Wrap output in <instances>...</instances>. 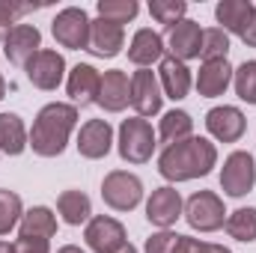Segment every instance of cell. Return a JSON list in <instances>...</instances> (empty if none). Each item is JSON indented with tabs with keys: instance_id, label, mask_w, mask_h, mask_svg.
<instances>
[{
	"instance_id": "cell-1",
	"label": "cell",
	"mask_w": 256,
	"mask_h": 253,
	"mask_svg": "<svg viewBox=\"0 0 256 253\" xmlns=\"http://www.w3.org/2000/svg\"><path fill=\"white\" fill-rule=\"evenodd\" d=\"M214 164H218V149L206 137L179 140L173 146H164V152L158 155V173L176 185L208 176L214 170Z\"/></svg>"
},
{
	"instance_id": "cell-2",
	"label": "cell",
	"mask_w": 256,
	"mask_h": 253,
	"mask_svg": "<svg viewBox=\"0 0 256 253\" xmlns=\"http://www.w3.org/2000/svg\"><path fill=\"white\" fill-rule=\"evenodd\" d=\"M78 126V108L66 102H51L45 104L30 128V149L39 158H57L68 146V137Z\"/></svg>"
},
{
	"instance_id": "cell-3",
	"label": "cell",
	"mask_w": 256,
	"mask_h": 253,
	"mask_svg": "<svg viewBox=\"0 0 256 253\" xmlns=\"http://www.w3.org/2000/svg\"><path fill=\"white\" fill-rule=\"evenodd\" d=\"M155 131L149 126V120L143 116H131V120H122L120 126V137H116V149H120V158L128 161V164H146L155 152Z\"/></svg>"
},
{
	"instance_id": "cell-4",
	"label": "cell",
	"mask_w": 256,
	"mask_h": 253,
	"mask_svg": "<svg viewBox=\"0 0 256 253\" xmlns=\"http://www.w3.org/2000/svg\"><path fill=\"white\" fill-rule=\"evenodd\" d=\"M188 226L196 232H218L224 224H226V208H224V200L214 194V190H196L188 196L185 208H182Z\"/></svg>"
},
{
	"instance_id": "cell-5",
	"label": "cell",
	"mask_w": 256,
	"mask_h": 253,
	"mask_svg": "<svg viewBox=\"0 0 256 253\" xmlns=\"http://www.w3.org/2000/svg\"><path fill=\"white\" fill-rule=\"evenodd\" d=\"M102 200L114 212H131V208H137L140 200H143V182H140V176H134L128 170H110L102 179Z\"/></svg>"
},
{
	"instance_id": "cell-6",
	"label": "cell",
	"mask_w": 256,
	"mask_h": 253,
	"mask_svg": "<svg viewBox=\"0 0 256 253\" xmlns=\"http://www.w3.org/2000/svg\"><path fill=\"white\" fill-rule=\"evenodd\" d=\"M51 33H54L57 45H63L68 51H86V45H90V15L80 6H66L51 21Z\"/></svg>"
},
{
	"instance_id": "cell-7",
	"label": "cell",
	"mask_w": 256,
	"mask_h": 253,
	"mask_svg": "<svg viewBox=\"0 0 256 253\" xmlns=\"http://www.w3.org/2000/svg\"><path fill=\"white\" fill-rule=\"evenodd\" d=\"M256 185V164L254 155L244 149H236L232 155H226L224 170H220V188L226 196H244Z\"/></svg>"
},
{
	"instance_id": "cell-8",
	"label": "cell",
	"mask_w": 256,
	"mask_h": 253,
	"mask_svg": "<svg viewBox=\"0 0 256 253\" xmlns=\"http://www.w3.org/2000/svg\"><path fill=\"white\" fill-rule=\"evenodd\" d=\"M161 104H164V92H161L158 74L149 68H137L131 74V108L137 110V116L146 120L161 114Z\"/></svg>"
},
{
	"instance_id": "cell-9",
	"label": "cell",
	"mask_w": 256,
	"mask_h": 253,
	"mask_svg": "<svg viewBox=\"0 0 256 253\" xmlns=\"http://www.w3.org/2000/svg\"><path fill=\"white\" fill-rule=\"evenodd\" d=\"M24 72H27V80L36 86V90H45V92H51V90H57L60 84H63L66 78V60L60 51H51V48H42L30 63L24 66Z\"/></svg>"
},
{
	"instance_id": "cell-10",
	"label": "cell",
	"mask_w": 256,
	"mask_h": 253,
	"mask_svg": "<svg viewBox=\"0 0 256 253\" xmlns=\"http://www.w3.org/2000/svg\"><path fill=\"white\" fill-rule=\"evenodd\" d=\"M182 208H185L182 194L173 185H161V188L152 190L149 200H146V220L152 226H158V230H170L182 218Z\"/></svg>"
},
{
	"instance_id": "cell-11",
	"label": "cell",
	"mask_w": 256,
	"mask_h": 253,
	"mask_svg": "<svg viewBox=\"0 0 256 253\" xmlns=\"http://www.w3.org/2000/svg\"><path fill=\"white\" fill-rule=\"evenodd\" d=\"M39 51H42V33L36 24H15L9 36L3 39V54L12 66L24 68Z\"/></svg>"
},
{
	"instance_id": "cell-12",
	"label": "cell",
	"mask_w": 256,
	"mask_h": 253,
	"mask_svg": "<svg viewBox=\"0 0 256 253\" xmlns=\"http://www.w3.org/2000/svg\"><path fill=\"white\" fill-rule=\"evenodd\" d=\"M84 238H86L90 250L114 253L126 244V226L110 214H96V218H90V224L84 230Z\"/></svg>"
},
{
	"instance_id": "cell-13",
	"label": "cell",
	"mask_w": 256,
	"mask_h": 253,
	"mask_svg": "<svg viewBox=\"0 0 256 253\" xmlns=\"http://www.w3.org/2000/svg\"><path fill=\"white\" fill-rule=\"evenodd\" d=\"M114 149V128L108 120H90L78 131V152L86 161H102Z\"/></svg>"
},
{
	"instance_id": "cell-14",
	"label": "cell",
	"mask_w": 256,
	"mask_h": 253,
	"mask_svg": "<svg viewBox=\"0 0 256 253\" xmlns=\"http://www.w3.org/2000/svg\"><path fill=\"white\" fill-rule=\"evenodd\" d=\"M164 45H167L170 57H176L182 63L196 60L200 57V45H202V27L196 21H191V18H185V21H179V24H173L167 30Z\"/></svg>"
},
{
	"instance_id": "cell-15",
	"label": "cell",
	"mask_w": 256,
	"mask_h": 253,
	"mask_svg": "<svg viewBox=\"0 0 256 253\" xmlns=\"http://www.w3.org/2000/svg\"><path fill=\"white\" fill-rule=\"evenodd\" d=\"M98 108H104L108 114H122L131 104V78L122 68H108L102 74V86H98Z\"/></svg>"
},
{
	"instance_id": "cell-16",
	"label": "cell",
	"mask_w": 256,
	"mask_h": 253,
	"mask_svg": "<svg viewBox=\"0 0 256 253\" xmlns=\"http://www.w3.org/2000/svg\"><path fill=\"white\" fill-rule=\"evenodd\" d=\"M206 128L220 143H238L242 134H244V128H248V120H244V114L238 108L220 104V108H212L206 114Z\"/></svg>"
},
{
	"instance_id": "cell-17",
	"label": "cell",
	"mask_w": 256,
	"mask_h": 253,
	"mask_svg": "<svg viewBox=\"0 0 256 253\" xmlns=\"http://www.w3.org/2000/svg\"><path fill=\"white\" fill-rule=\"evenodd\" d=\"M158 84H161L164 98L182 102V98L191 92V84H194L188 63H182V60H176V57L164 54V60L158 63Z\"/></svg>"
},
{
	"instance_id": "cell-18",
	"label": "cell",
	"mask_w": 256,
	"mask_h": 253,
	"mask_svg": "<svg viewBox=\"0 0 256 253\" xmlns=\"http://www.w3.org/2000/svg\"><path fill=\"white\" fill-rule=\"evenodd\" d=\"M98 86H102V72L90 63H78L68 72V80H66V90H68V98L72 104L78 108H86L98 98Z\"/></svg>"
},
{
	"instance_id": "cell-19",
	"label": "cell",
	"mask_w": 256,
	"mask_h": 253,
	"mask_svg": "<svg viewBox=\"0 0 256 253\" xmlns=\"http://www.w3.org/2000/svg\"><path fill=\"white\" fill-rule=\"evenodd\" d=\"M126 45V27L114 24V21H104V18H96L90 21V45L86 51L96 54V57H116Z\"/></svg>"
},
{
	"instance_id": "cell-20",
	"label": "cell",
	"mask_w": 256,
	"mask_h": 253,
	"mask_svg": "<svg viewBox=\"0 0 256 253\" xmlns=\"http://www.w3.org/2000/svg\"><path fill=\"white\" fill-rule=\"evenodd\" d=\"M164 51H167L164 36L155 33V30H149V27H140L131 36V42H128V60L137 66V68H149L152 63H161L164 60Z\"/></svg>"
},
{
	"instance_id": "cell-21",
	"label": "cell",
	"mask_w": 256,
	"mask_h": 253,
	"mask_svg": "<svg viewBox=\"0 0 256 253\" xmlns=\"http://www.w3.org/2000/svg\"><path fill=\"white\" fill-rule=\"evenodd\" d=\"M232 66L230 60H208V63L200 66V72H196V92L202 96V98H218V96H224L226 90H230V84H232Z\"/></svg>"
},
{
	"instance_id": "cell-22",
	"label": "cell",
	"mask_w": 256,
	"mask_h": 253,
	"mask_svg": "<svg viewBox=\"0 0 256 253\" xmlns=\"http://www.w3.org/2000/svg\"><path fill=\"white\" fill-rule=\"evenodd\" d=\"M254 12H256L254 0H220L214 6V18H218L220 30L230 33V36H238V39H242L244 27L250 24Z\"/></svg>"
},
{
	"instance_id": "cell-23",
	"label": "cell",
	"mask_w": 256,
	"mask_h": 253,
	"mask_svg": "<svg viewBox=\"0 0 256 253\" xmlns=\"http://www.w3.org/2000/svg\"><path fill=\"white\" fill-rule=\"evenodd\" d=\"M18 236H24V238H54L57 236V214L48 206H33L30 212H24V218L18 224Z\"/></svg>"
},
{
	"instance_id": "cell-24",
	"label": "cell",
	"mask_w": 256,
	"mask_h": 253,
	"mask_svg": "<svg viewBox=\"0 0 256 253\" xmlns=\"http://www.w3.org/2000/svg\"><path fill=\"white\" fill-rule=\"evenodd\" d=\"M30 146V131L18 114H0V152L21 155Z\"/></svg>"
},
{
	"instance_id": "cell-25",
	"label": "cell",
	"mask_w": 256,
	"mask_h": 253,
	"mask_svg": "<svg viewBox=\"0 0 256 253\" xmlns=\"http://www.w3.org/2000/svg\"><path fill=\"white\" fill-rule=\"evenodd\" d=\"M57 212H60L63 224L80 226V224H90V218H92V202H90V196H86L84 190L68 188L57 196Z\"/></svg>"
},
{
	"instance_id": "cell-26",
	"label": "cell",
	"mask_w": 256,
	"mask_h": 253,
	"mask_svg": "<svg viewBox=\"0 0 256 253\" xmlns=\"http://www.w3.org/2000/svg\"><path fill=\"white\" fill-rule=\"evenodd\" d=\"M158 137H161V143L164 146H173V143H179V140H188L194 137V120L188 110H167L164 116H161V126H158Z\"/></svg>"
},
{
	"instance_id": "cell-27",
	"label": "cell",
	"mask_w": 256,
	"mask_h": 253,
	"mask_svg": "<svg viewBox=\"0 0 256 253\" xmlns=\"http://www.w3.org/2000/svg\"><path fill=\"white\" fill-rule=\"evenodd\" d=\"M224 226H226L230 238H236V242H244V244H254V242H256V208L244 206V208H236V212H230Z\"/></svg>"
},
{
	"instance_id": "cell-28",
	"label": "cell",
	"mask_w": 256,
	"mask_h": 253,
	"mask_svg": "<svg viewBox=\"0 0 256 253\" xmlns=\"http://www.w3.org/2000/svg\"><path fill=\"white\" fill-rule=\"evenodd\" d=\"M96 12H98V18L114 21V24L122 27V24H128V21L137 18L140 3H137V0H98V3H96Z\"/></svg>"
},
{
	"instance_id": "cell-29",
	"label": "cell",
	"mask_w": 256,
	"mask_h": 253,
	"mask_svg": "<svg viewBox=\"0 0 256 253\" xmlns=\"http://www.w3.org/2000/svg\"><path fill=\"white\" fill-rule=\"evenodd\" d=\"M24 218V202L15 190L0 188V236H9Z\"/></svg>"
},
{
	"instance_id": "cell-30",
	"label": "cell",
	"mask_w": 256,
	"mask_h": 253,
	"mask_svg": "<svg viewBox=\"0 0 256 253\" xmlns=\"http://www.w3.org/2000/svg\"><path fill=\"white\" fill-rule=\"evenodd\" d=\"M226 54H230V33H224L220 27L202 30V45H200L202 63H208V60H226Z\"/></svg>"
},
{
	"instance_id": "cell-31",
	"label": "cell",
	"mask_w": 256,
	"mask_h": 253,
	"mask_svg": "<svg viewBox=\"0 0 256 253\" xmlns=\"http://www.w3.org/2000/svg\"><path fill=\"white\" fill-rule=\"evenodd\" d=\"M149 15H152L158 24H164V27L170 30L173 24L185 21L188 3H185V0H152V3H149Z\"/></svg>"
},
{
	"instance_id": "cell-32",
	"label": "cell",
	"mask_w": 256,
	"mask_h": 253,
	"mask_svg": "<svg viewBox=\"0 0 256 253\" xmlns=\"http://www.w3.org/2000/svg\"><path fill=\"white\" fill-rule=\"evenodd\" d=\"M232 86L236 96L248 104H256V60H244L232 72Z\"/></svg>"
},
{
	"instance_id": "cell-33",
	"label": "cell",
	"mask_w": 256,
	"mask_h": 253,
	"mask_svg": "<svg viewBox=\"0 0 256 253\" xmlns=\"http://www.w3.org/2000/svg\"><path fill=\"white\" fill-rule=\"evenodd\" d=\"M173 253H232L224 244H212V242H200V238H191V236H179L173 238Z\"/></svg>"
},
{
	"instance_id": "cell-34",
	"label": "cell",
	"mask_w": 256,
	"mask_h": 253,
	"mask_svg": "<svg viewBox=\"0 0 256 253\" xmlns=\"http://www.w3.org/2000/svg\"><path fill=\"white\" fill-rule=\"evenodd\" d=\"M33 6H24V3H6V0H0V42L9 36V30L15 27V21L24 15V12H30Z\"/></svg>"
},
{
	"instance_id": "cell-35",
	"label": "cell",
	"mask_w": 256,
	"mask_h": 253,
	"mask_svg": "<svg viewBox=\"0 0 256 253\" xmlns=\"http://www.w3.org/2000/svg\"><path fill=\"white\" fill-rule=\"evenodd\" d=\"M173 238H176L173 230H158L146 238L143 253H173Z\"/></svg>"
},
{
	"instance_id": "cell-36",
	"label": "cell",
	"mask_w": 256,
	"mask_h": 253,
	"mask_svg": "<svg viewBox=\"0 0 256 253\" xmlns=\"http://www.w3.org/2000/svg\"><path fill=\"white\" fill-rule=\"evenodd\" d=\"M12 248H15V253H51V242L48 238H24V236H18V242Z\"/></svg>"
},
{
	"instance_id": "cell-37",
	"label": "cell",
	"mask_w": 256,
	"mask_h": 253,
	"mask_svg": "<svg viewBox=\"0 0 256 253\" xmlns=\"http://www.w3.org/2000/svg\"><path fill=\"white\" fill-rule=\"evenodd\" d=\"M242 42L248 48H256V12H254V18H250V24L244 27V33H242Z\"/></svg>"
},
{
	"instance_id": "cell-38",
	"label": "cell",
	"mask_w": 256,
	"mask_h": 253,
	"mask_svg": "<svg viewBox=\"0 0 256 253\" xmlns=\"http://www.w3.org/2000/svg\"><path fill=\"white\" fill-rule=\"evenodd\" d=\"M57 253H86V250H80L78 244H66V248H60Z\"/></svg>"
},
{
	"instance_id": "cell-39",
	"label": "cell",
	"mask_w": 256,
	"mask_h": 253,
	"mask_svg": "<svg viewBox=\"0 0 256 253\" xmlns=\"http://www.w3.org/2000/svg\"><path fill=\"white\" fill-rule=\"evenodd\" d=\"M114 253H140V250H137V248H134V244H131V242H126V244H122V248H120V250H114Z\"/></svg>"
},
{
	"instance_id": "cell-40",
	"label": "cell",
	"mask_w": 256,
	"mask_h": 253,
	"mask_svg": "<svg viewBox=\"0 0 256 253\" xmlns=\"http://www.w3.org/2000/svg\"><path fill=\"white\" fill-rule=\"evenodd\" d=\"M0 253H15V248H12V244H6V242H0Z\"/></svg>"
},
{
	"instance_id": "cell-41",
	"label": "cell",
	"mask_w": 256,
	"mask_h": 253,
	"mask_svg": "<svg viewBox=\"0 0 256 253\" xmlns=\"http://www.w3.org/2000/svg\"><path fill=\"white\" fill-rule=\"evenodd\" d=\"M3 96H6V80H3V74H0V102H3Z\"/></svg>"
},
{
	"instance_id": "cell-42",
	"label": "cell",
	"mask_w": 256,
	"mask_h": 253,
	"mask_svg": "<svg viewBox=\"0 0 256 253\" xmlns=\"http://www.w3.org/2000/svg\"><path fill=\"white\" fill-rule=\"evenodd\" d=\"M0 155H3V152H0Z\"/></svg>"
}]
</instances>
